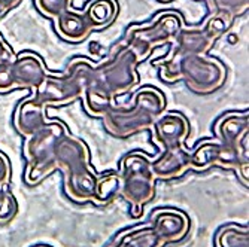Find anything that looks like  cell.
<instances>
[{
	"mask_svg": "<svg viewBox=\"0 0 249 247\" xmlns=\"http://www.w3.org/2000/svg\"><path fill=\"white\" fill-rule=\"evenodd\" d=\"M188 230V219L176 212H161L154 217V232L163 241L182 238Z\"/></svg>",
	"mask_w": 249,
	"mask_h": 247,
	"instance_id": "17",
	"label": "cell"
},
{
	"mask_svg": "<svg viewBox=\"0 0 249 247\" xmlns=\"http://www.w3.org/2000/svg\"><path fill=\"white\" fill-rule=\"evenodd\" d=\"M94 30L107 27L118 15L117 0H93L84 9Z\"/></svg>",
	"mask_w": 249,
	"mask_h": 247,
	"instance_id": "18",
	"label": "cell"
},
{
	"mask_svg": "<svg viewBox=\"0 0 249 247\" xmlns=\"http://www.w3.org/2000/svg\"><path fill=\"white\" fill-rule=\"evenodd\" d=\"M248 3L249 0H208L211 14L224 12L233 18L243 15L248 11Z\"/></svg>",
	"mask_w": 249,
	"mask_h": 247,
	"instance_id": "20",
	"label": "cell"
},
{
	"mask_svg": "<svg viewBox=\"0 0 249 247\" xmlns=\"http://www.w3.org/2000/svg\"><path fill=\"white\" fill-rule=\"evenodd\" d=\"M47 107L39 104L32 96L24 99L17 107L14 115V127L19 136L30 137L47 124Z\"/></svg>",
	"mask_w": 249,
	"mask_h": 247,
	"instance_id": "14",
	"label": "cell"
},
{
	"mask_svg": "<svg viewBox=\"0 0 249 247\" xmlns=\"http://www.w3.org/2000/svg\"><path fill=\"white\" fill-rule=\"evenodd\" d=\"M54 27H55V33L63 40L71 43L84 42L91 34V32H94L91 21L88 19L84 11L82 12L67 11L66 14L54 19Z\"/></svg>",
	"mask_w": 249,
	"mask_h": 247,
	"instance_id": "15",
	"label": "cell"
},
{
	"mask_svg": "<svg viewBox=\"0 0 249 247\" xmlns=\"http://www.w3.org/2000/svg\"><path fill=\"white\" fill-rule=\"evenodd\" d=\"M191 167V153L184 146L175 149H164L157 160L151 163L154 176L160 179H173L184 174Z\"/></svg>",
	"mask_w": 249,
	"mask_h": 247,
	"instance_id": "16",
	"label": "cell"
},
{
	"mask_svg": "<svg viewBox=\"0 0 249 247\" xmlns=\"http://www.w3.org/2000/svg\"><path fill=\"white\" fill-rule=\"evenodd\" d=\"M211 165L236 168L248 182V149L234 148L225 143L205 142L191 153V167L205 170Z\"/></svg>",
	"mask_w": 249,
	"mask_h": 247,
	"instance_id": "11",
	"label": "cell"
},
{
	"mask_svg": "<svg viewBox=\"0 0 249 247\" xmlns=\"http://www.w3.org/2000/svg\"><path fill=\"white\" fill-rule=\"evenodd\" d=\"M89 152L87 145L66 132L60 140L55 155L57 168L66 176V192L76 201L91 199L96 195L97 179L89 170Z\"/></svg>",
	"mask_w": 249,
	"mask_h": 247,
	"instance_id": "2",
	"label": "cell"
},
{
	"mask_svg": "<svg viewBox=\"0 0 249 247\" xmlns=\"http://www.w3.org/2000/svg\"><path fill=\"white\" fill-rule=\"evenodd\" d=\"M166 97L160 89L145 86L139 89L128 106H112L103 116V127L112 137L125 139L148 130L163 115Z\"/></svg>",
	"mask_w": 249,
	"mask_h": 247,
	"instance_id": "1",
	"label": "cell"
},
{
	"mask_svg": "<svg viewBox=\"0 0 249 247\" xmlns=\"http://www.w3.org/2000/svg\"><path fill=\"white\" fill-rule=\"evenodd\" d=\"M93 72L94 66L91 61L87 58H75L69 63L66 72L57 75L48 73L32 97L45 107L71 104L84 96Z\"/></svg>",
	"mask_w": 249,
	"mask_h": 247,
	"instance_id": "3",
	"label": "cell"
},
{
	"mask_svg": "<svg viewBox=\"0 0 249 247\" xmlns=\"http://www.w3.org/2000/svg\"><path fill=\"white\" fill-rule=\"evenodd\" d=\"M9 176H11V165L6 156L0 152V186L5 185L9 181Z\"/></svg>",
	"mask_w": 249,
	"mask_h": 247,
	"instance_id": "22",
	"label": "cell"
},
{
	"mask_svg": "<svg viewBox=\"0 0 249 247\" xmlns=\"http://www.w3.org/2000/svg\"><path fill=\"white\" fill-rule=\"evenodd\" d=\"M9 55H12V51L6 45V42L3 40V37L0 36V60H3V58H6Z\"/></svg>",
	"mask_w": 249,
	"mask_h": 247,
	"instance_id": "24",
	"label": "cell"
},
{
	"mask_svg": "<svg viewBox=\"0 0 249 247\" xmlns=\"http://www.w3.org/2000/svg\"><path fill=\"white\" fill-rule=\"evenodd\" d=\"M15 213V201L9 192L0 191V222L9 220Z\"/></svg>",
	"mask_w": 249,
	"mask_h": 247,
	"instance_id": "21",
	"label": "cell"
},
{
	"mask_svg": "<svg viewBox=\"0 0 249 247\" xmlns=\"http://www.w3.org/2000/svg\"><path fill=\"white\" fill-rule=\"evenodd\" d=\"M123 194L139 210L152 198L154 173L145 155L130 153L123 160Z\"/></svg>",
	"mask_w": 249,
	"mask_h": 247,
	"instance_id": "10",
	"label": "cell"
},
{
	"mask_svg": "<svg viewBox=\"0 0 249 247\" xmlns=\"http://www.w3.org/2000/svg\"><path fill=\"white\" fill-rule=\"evenodd\" d=\"M248 112H229L213 125V132L221 143L242 149H248Z\"/></svg>",
	"mask_w": 249,
	"mask_h": 247,
	"instance_id": "13",
	"label": "cell"
},
{
	"mask_svg": "<svg viewBox=\"0 0 249 247\" xmlns=\"http://www.w3.org/2000/svg\"><path fill=\"white\" fill-rule=\"evenodd\" d=\"M141 58L130 48L121 47L110 58L99 66H94V72L88 86L115 99L139 82L138 66Z\"/></svg>",
	"mask_w": 249,
	"mask_h": 247,
	"instance_id": "7",
	"label": "cell"
},
{
	"mask_svg": "<svg viewBox=\"0 0 249 247\" xmlns=\"http://www.w3.org/2000/svg\"><path fill=\"white\" fill-rule=\"evenodd\" d=\"M66 132V127L60 121H54L47 122L39 131L27 137L24 143V156L27 160L26 181L29 185H36L57 168V148Z\"/></svg>",
	"mask_w": 249,
	"mask_h": 247,
	"instance_id": "6",
	"label": "cell"
},
{
	"mask_svg": "<svg viewBox=\"0 0 249 247\" xmlns=\"http://www.w3.org/2000/svg\"><path fill=\"white\" fill-rule=\"evenodd\" d=\"M182 29V19L175 12H163L143 26H133L124 36V47L143 61L152 49L175 40Z\"/></svg>",
	"mask_w": 249,
	"mask_h": 247,
	"instance_id": "8",
	"label": "cell"
},
{
	"mask_svg": "<svg viewBox=\"0 0 249 247\" xmlns=\"http://www.w3.org/2000/svg\"><path fill=\"white\" fill-rule=\"evenodd\" d=\"M161 79L169 83L184 81L193 93L211 94L225 83L227 69L218 58L208 54L188 55L180 58L167 73L161 75Z\"/></svg>",
	"mask_w": 249,
	"mask_h": 247,
	"instance_id": "5",
	"label": "cell"
},
{
	"mask_svg": "<svg viewBox=\"0 0 249 247\" xmlns=\"http://www.w3.org/2000/svg\"><path fill=\"white\" fill-rule=\"evenodd\" d=\"M48 72L43 60L35 52H21L0 60V94L15 89H36L42 85Z\"/></svg>",
	"mask_w": 249,
	"mask_h": 247,
	"instance_id": "9",
	"label": "cell"
},
{
	"mask_svg": "<svg viewBox=\"0 0 249 247\" xmlns=\"http://www.w3.org/2000/svg\"><path fill=\"white\" fill-rule=\"evenodd\" d=\"M40 15L50 19H55L60 15L71 11L72 0H33Z\"/></svg>",
	"mask_w": 249,
	"mask_h": 247,
	"instance_id": "19",
	"label": "cell"
},
{
	"mask_svg": "<svg viewBox=\"0 0 249 247\" xmlns=\"http://www.w3.org/2000/svg\"><path fill=\"white\" fill-rule=\"evenodd\" d=\"M160 2H170V0H160Z\"/></svg>",
	"mask_w": 249,
	"mask_h": 247,
	"instance_id": "25",
	"label": "cell"
},
{
	"mask_svg": "<svg viewBox=\"0 0 249 247\" xmlns=\"http://www.w3.org/2000/svg\"><path fill=\"white\" fill-rule=\"evenodd\" d=\"M234 22V18L229 14L216 12L211 14L201 27L180 29L175 37V47L170 55L160 64V76L167 73L172 67L184 57L188 55H205L208 54L216 40L227 33Z\"/></svg>",
	"mask_w": 249,
	"mask_h": 247,
	"instance_id": "4",
	"label": "cell"
},
{
	"mask_svg": "<svg viewBox=\"0 0 249 247\" xmlns=\"http://www.w3.org/2000/svg\"><path fill=\"white\" fill-rule=\"evenodd\" d=\"M21 3V0H0V18H3L8 12L17 8Z\"/></svg>",
	"mask_w": 249,
	"mask_h": 247,
	"instance_id": "23",
	"label": "cell"
},
{
	"mask_svg": "<svg viewBox=\"0 0 249 247\" xmlns=\"http://www.w3.org/2000/svg\"><path fill=\"white\" fill-rule=\"evenodd\" d=\"M154 139L161 145L163 149H175L184 146L190 134L188 119L179 112H169L163 114L152 124Z\"/></svg>",
	"mask_w": 249,
	"mask_h": 247,
	"instance_id": "12",
	"label": "cell"
}]
</instances>
